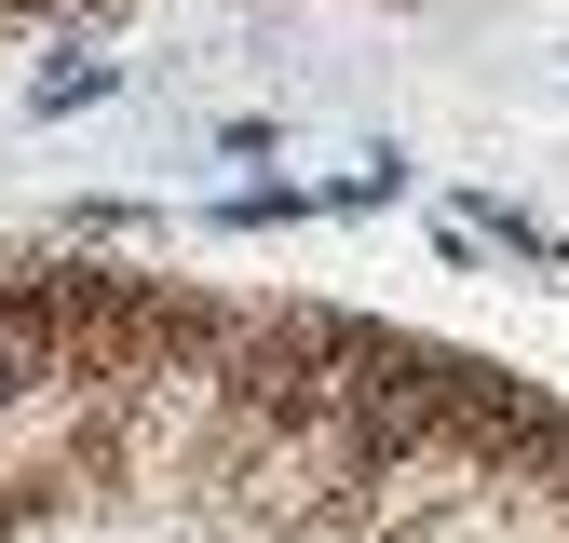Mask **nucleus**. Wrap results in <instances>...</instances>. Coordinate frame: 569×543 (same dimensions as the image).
Segmentation results:
<instances>
[{
	"mask_svg": "<svg viewBox=\"0 0 569 543\" xmlns=\"http://www.w3.org/2000/svg\"><path fill=\"white\" fill-rule=\"evenodd\" d=\"M54 14L82 28V14H109V0H0V28H54Z\"/></svg>",
	"mask_w": 569,
	"mask_h": 543,
	"instance_id": "f257e3e1",
	"label": "nucleus"
}]
</instances>
